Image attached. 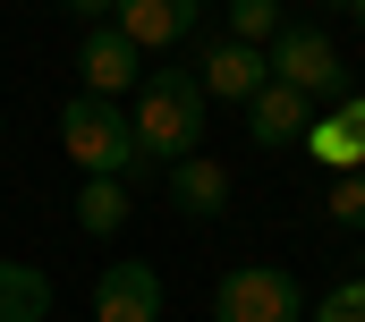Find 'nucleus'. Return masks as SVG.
<instances>
[{
  "instance_id": "obj_1",
  "label": "nucleus",
  "mask_w": 365,
  "mask_h": 322,
  "mask_svg": "<svg viewBox=\"0 0 365 322\" xmlns=\"http://www.w3.org/2000/svg\"><path fill=\"white\" fill-rule=\"evenodd\" d=\"M204 85H195V68H153V77L136 85V110H128V128H136V170H170V161H187L195 145H204Z\"/></svg>"
},
{
  "instance_id": "obj_2",
  "label": "nucleus",
  "mask_w": 365,
  "mask_h": 322,
  "mask_svg": "<svg viewBox=\"0 0 365 322\" xmlns=\"http://www.w3.org/2000/svg\"><path fill=\"white\" fill-rule=\"evenodd\" d=\"M60 145H68V161L86 178H128L136 170V128H128V110L110 93H77L60 110Z\"/></svg>"
},
{
  "instance_id": "obj_3",
  "label": "nucleus",
  "mask_w": 365,
  "mask_h": 322,
  "mask_svg": "<svg viewBox=\"0 0 365 322\" xmlns=\"http://www.w3.org/2000/svg\"><path fill=\"white\" fill-rule=\"evenodd\" d=\"M264 60H272V85H297L306 102H340L349 93V51L323 26H280L264 43Z\"/></svg>"
},
{
  "instance_id": "obj_4",
  "label": "nucleus",
  "mask_w": 365,
  "mask_h": 322,
  "mask_svg": "<svg viewBox=\"0 0 365 322\" xmlns=\"http://www.w3.org/2000/svg\"><path fill=\"white\" fill-rule=\"evenodd\" d=\"M297 314H306V297L280 263H238L212 289V322H297Z\"/></svg>"
},
{
  "instance_id": "obj_5",
  "label": "nucleus",
  "mask_w": 365,
  "mask_h": 322,
  "mask_svg": "<svg viewBox=\"0 0 365 322\" xmlns=\"http://www.w3.org/2000/svg\"><path fill=\"white\" fill-rule=\"evenodd\" d=\"M195 85H204V102H255L264 85H272V60L255 51V43H238V34H212L204 51H195Z\"/></svg>"
},
{
  "instance_id": "obj_6",
  "label": "nucleus",
  "mask_w": 365,
  "mask_h": 322,
  "mask_svg": "<svg viewBox=\"0 0 365 322\" xmlns=\"http://www.w3.org/2000/svg\"><path fill=\"white\" fill-rule=\"evenodd\" d=\"M128 85H145V51L119 26H86V43H77V93H128Z\"/></svg>"
},
{
  "instance_id": "obj_7",
  "label": "nucleus",
  "mask_w": 365,
  "mask_h": 322,
  "mask_svg": "<svg viewBox=\"0 0 365 322\" xmlns=\"http://www.w3.org/2000/svg\"><path fill=\"white\" fill-rule=\"evenodd\" d=\"M195 17H204V0H119L110 9V26L136 51H179L187 34H195Z\"/></svg>"
},
{
  "instance_id": "obj_8",
  "label": "nucleus",
  "mask_w": 365,
  "mask_h": 322,
  "mask_svg": "<svg viewBox=\"0 0 365 322\" xmlns=\"http://www.w3.org/2000/svg\"><path fill=\"white\" fill-rule=\"evenodd\" d=\"M93 322H162V271L153 263H110L93 280Z\"/></svg>"
},
{
  "instance_id": "obj_9",
  "label": "nucleus",
  "mask_w": 365,
  "mask_h": 322,
  "mask_svg": "<svg viewBox=\"0 0 365 322\" xmlns=\"http://www.w3.org/2000/svg\"><path fill=\"white\" fill-rule=\"evenodd\" d=\"M306 128H314V102H306L297 85H264V93L247 102V136H255L264 153H289V145H306Z\"/></svg>"
},
{
  "instance_id": "obj_10",
  "label": "nucleus",
  "mask_w": 365,
  "mask_h": 322,
  "mask_svg": "<svg viewBox=\"0 0 365 322\" xmlns=\"http://www.w3.org/2000/svg\"><path fill=\"white\" fill-rule=\"evenodd\" d=\"M306 153L323 161V170H365V93H340L331 119L306 128Z\"/></svg>"
},
{
  "instance_id": "obj_11",
  "label": "nucleus",
  "mask_w": 365,
  "mask_h": 322,
  "mask_svg": "<svg viewBox=\"0 0 365 322\" xmlns=\"http://www.w3.org/2000/svg\"><path fill=\"white\" fill-rule=\"evenodd\" d=\"M162 187H170V204H179L187 221H212V212H230V170H212V161H170L162 170Z\"/></svg>"
},
{
  "instance_id": "obj_12",
  "label": "nucleus",
  "mask_w": 365,
  "mask_h": 322,
  "mask_svg": "<svg viewBox=\"0 0 365 322\" xmlns=\"http://www.w3.org/2000/svg\"><path fill=\"white\" fill-rule=\"evenodd\" d=\"M51 314V280L34 263H9L0 254V322H43Z\"/></svg>"
},
{
  "instance_id": "obj_13",
  "label": "nucleus",
  "mask_w": 365,
  "mask_h": 322,
  "mask_svg": "<svg viewBox=\"0 0 365 322\" xmlns=\"http://www.w3.org/2000/svg\"><path fill=\"white\" fill-rule=\"evenodd\" d=\"M77 229H86V238H119V229H128V187H119V178H86V187H77Z\"/></svg>"
},
{
  "instance_id": "obj_14",
  "label": "nucleus",
  "mask_w": 365,
  "mask_h": 322,
  "mask_svg": "<svg viewBox=\"0 0 365 322\" xmlns=\"http://www.w3.org/2000/svg\"><path fill=\"white\" fill-rule=\"evenodd\" d=\"M280 26H289V17H280V0H230V26H221V34H238V43H255V51H264Z\"/></svg>"
},
{
  "instance_id": "obj_15",
  "label": "nucleus",
  "mask_w": 365,
  "mask_h": 322,
  "mask_svg": "<svg viewBox=\"0 0 365 322\" xmlns=\"http://www.w3.org/2000/svg\"><path fill=\"white\" fill-rule=\"evenodd\" d=\"M323 212H331L340 229H365V170H331V195H323Z\"/></svg>"
},
{
  "instance_id": "obj_16",
  "label": "nucleus",
  "mask_w": 365,
  "mask_h": 322,
  "mask_svg": "<svg viewBox=\"0 0 365 322\" xmlns=\"http://www.w3.org/2000/svg\"><path fill=\"white\" fill-rule=\"evenodd\" d=\"M314 322H365V271H357V280H340V289L314 306Z\"/></svg>"
},
{
  "instance_id": "obj_17",
  "label": "nucleus",
  "mask_w": 365,
  "mask_h": 322,
  "mask_svg": "<svg viewBox=\"0 0 365 322\" xmlns=\"http://www.w3.org/2000/svg\"><path fill=\"white\" fill-rule=\"evenodd\" d=\"M60 9H68V17H86V26H102V17H110L119 0H60Z\"/></svg>"
},
{
  "instance_id": "obj_18",
  "label": "nucleus",
  "mask_w": 365,
  "mask_h": 322,
  "mask_svg": "<svg viewBox=\"0 0 365 322\" xmlns=\"http://www.w3.org/2000/svg\"><path fill=\"white\" fill-rule=\"evenodd\" d=\"M349 17H357V26H365V0H349Z\"/></svg>"
}]
</instances>
